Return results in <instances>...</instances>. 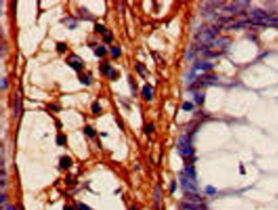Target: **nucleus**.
I'll list each match as a JSON object with an SVG mask.
<instances>
[{"mask_svg": "<svg viewBox=\"0 0 278 210\" xmlns=\"http://www.w3.org/2000/svg\"><path fill=\"white\" fill-rule=\"evenodd\" d=\"M175 190H176V183H175V182H172L171 185H170V192L174 193Z\"/></svg>", "mask_w": 278, "mask_h": 210, "instance_id": "nucleus-31", "label": "nucleus"}, {"mask_svg": "<svg viewBox=\"0 0 278 210\" xmlns=\"http://www.w3.org/2000/svg\"><path fill=\"white\" fill-rule=\"evenodd\" d=\"M79 210H90L89 207L87 205H86L85 204H83V203H79Z\"/></svg>", "mask_w": 278, "mask_h": 210, "instance_id": "nucleus-28", "label": "nucleus"}, {"mask_svg": "<svg viewBox=\"0 0 278 210\" xmlns=\"http://www.w3.org/2000/svg\"><path fill=\"white\" fill-rule=\"evenodd\" d=\"M177 149L182 155L188 156L193 154V150L192 147L190 137L188 135H183L180 136L177 142Z\"/></svg>", "mask_w": 278, "mask_h": 210, "instance_id": "nucleus-1", "label": "nucleus"}, {"mask_svg": "<svg viewBox=\"0 0 278 210\" xmlns=\"http://www.w3.org/2000/svg\"><path fill=\"white\" fill-rule=\"evenodd\" d=\"M20 210H24V209H20Z\"/></svg>", "mask_w": 278, "mask_h": 210, "instance_id": "nucleus-36", "label": "nucleus"}, {"mask_svg": "<svg viewBox=\"0 0 278 210\" xmlns=\"http://www.w3.org/2000/svg\"><path fill=\"white\" fill-rule=\"evenodd\" d=\"M206 193L209 194V195H214V194L216 192V190H215V188H214L212 185H208V186L206 188Z\"/></svg>", "mask_w": 278, "mask_h": 210, "instance_id": "nucleus-26", "label": "nucleus"}, {"mask_svg": "<svg viewBox=\"0 0 278 210\" xmlns=\"http://www.w3.org/2000/svg\"><path fill=\"white\" fill-rule=\"evenodd\" d=\"M211 68H213V65L211 63H206V62H200L195 66L196 70H208Z\"/></svg>", "mask_w": 278, "mask_h": 210, "instance_id": "nucleus-11", "label": "nucleus"}, {"mask_svg": "<svg viewBox=\"0 0 278 210\" xmlns=\"http://www.w3.org/2000/svg\"><path fill=\"white\" fill-rule=\"evenodd\" d=\"M103 39L105 43H111L112 40H113V35H112V34H111V33H108V34H104V35Z\"/></svg>", "mask_w": 278, "mask_h": 210, "instance_id": "nucleus-25", "label": "nucleus"}, {"mask_svg": "<svg viewBox=\"0 0 278 210\" xmlns=\"http://www.w3.org/2000/svg\"><path fill=\"white\" fill-rule=\"evenodd\" d=\"M65 210H73V207H71V206H67Z\"/></svg>", "mask_w": 278, "mask_h": 210, "instance_id": "nucleus-34", "label": "nucleus"}, {"mask_svg": "<svg viewBox=\"0 0 278 210\" xmlns=\"http://www.w3.org/2000/svg\"><path fill=\"white\" fill-rule=\"evenodd\" d=\"M142 93H143V96L145 97V98L147 101H151L153 99V91H152V87L150 86L145 85V86L143 87Z\"/></svg>", "mask_w": 278, "mask_h": 210, "instance_id": "nucleus-5", "label": "nucleus"}, {"mask_svg": "<svg viewBox=\"0 0 278 210\" xmlns=\"http://www.w3.org/2000/svg\"><path fill=\"white\" fill-rule=\"evenodd\" d=\"M195 101L197 102V103H201L202 101H203V96H200L199 94L198 95H195Z\"/></svg>", "mask_w": 278, "mask_h": 210, "instance_id": "nucleus-30", "label": "nucleus"}, {"mask_svg": "<svg viewBox=\"0 0 278 210\" xmlns=\"http://www.w3.org/2000/svg\"><path fill=\"white\" fill-rule=\"evenodd\" d=\"M185 173L188 177L190 179H195L196 178V172H195V168L193 165H187L185 168H184Z\"/></svg>", "mask_w": 278, "mask_h": 210, "instance_id": "nucleus-8", "label": "nucleus"}, {"mask_svg": "<svg viewBox=\"0 0 278 210\" xmlns=\"http://www.w3.org/2000/svg\"><path fill=\"white\" fill-rule=\"evenodd\" d=\"M65 23L66 24V25L68 26L69 29H74V28L77 26V22L75 21L74 19L67 17V18L65 19Z\"/></svg>", "mask_w": 278, "mask_h": 210, "instance_id": "nucleus-12", "label": "nucleus"}, {"mask_svg": "<svg viewBox=\"0 0 278 210\" xmlns=\"http://www.w3.org/2000/svg\"><path fill=\"white\" fill-rule=\"evenodd\" d=\"M193 105H192V103H190V102H188V101L184 102V105H183V106H182L183 110H184V111H191V110L193 109Z\"/></svg>", "mask_w": 278, "mask_h": 210, "instance_id": "nucleus-24", "label": "nucleus"}, {"mask_svg": "<svg viewBox=\"0 0 278 210\" xmlns=\"http://www.w3.org/2000/svg\"><path fill=\"white\" fill-rule=\"evenodd\" d=\"M95 30L96 32L100 33V34H104L105 31H106V29L104 25H100V24H96V26H95Z\"/></svg>", "mask_w": 278, "mask_h": 210, "instance_id": "nucleus-21", "label": "nucleus"}, {"mask_svg": "<svg viewBox=\"0 0 278 210\" xmlns=\"http://www.w3.org/2000/svg\"><path fill=\"white\" fill-rule=\"evenodd\" d=\"M253 16L255 18L260 19V20H265L266 21L267 19L268 18L267 14L265 12H263V10H260V9L255 10L254 13H253Z\"/></svg>", "mask_w": 278, "mask_h": 210, "instance_id": "nucleus-9", "label": "nucleus"}, {"mask_svg": "<svg viewBox=\"0 0 278 210\" xmlns=\"http://www.w3.org/2000/svg\"><path fill=\"white\" fill-rule=\"evenodd\" d=\"M67 63L69 66H71L76 70H81L84 67V62H83V60L74 54H71L70 56H69L67 58Z\"/></svg>", "mask_w": 278, "mask_h": 210, "instance_id": "nucleus-2", "label": "nucleus"}, {"mask_svg": "<svg viewBox=\"0 0 278 210\" xmlns=\"http://www.w3.org/2000/svg\"><path fill=\"white\" fill-rule=\"evenodd\" d=\"M105 74L108 75V77H109L110 79H114L115 78H116V72H115L114 70L112 68L111 66H109V68L107 70Z\"/></svg>", "mask_w": 278, "mask_h": 210, "instance_id": "nucleus-18", "label": "nucleus"}, {"mask_svg": "<svg viewBox=\"0 0 278 210\" xmlns=\"http://www.w3.org/2000/svg\"><path fill=\"white\" fill-rule=\"evenodd\" d=\"M79 79H80V81H81V83H84V84H86V85H88V84H90V83H91V79H90V77H89L88 75H87V74H85L80 75V76H79Z\"/></svg>", "mask_w": 278, "mask_h": 210, "instance_id": "nucleus-16", "label": "nucleus"}, {"mask_svg": "<svg viewBox=\"0 0 278 210\" xmlns=\"http://www.w3.org/2000/svg\"><path fill=\"white\" fill-rule=\"evenodd\" d=\"M135 69H136V70L138 71L139 74L142 77V78H145L146 75L148 74V72H147V70H146V68H145V66H144L143 64L139 63V62H138V63L136 64V66H135Z\"/></svg>", "mask_w": 278, "mask_h": 210, "instance_id": "nucleus-10", "label": "nucleus"}, {"mask_svg": "<svg viewBox=\"0 0 278 210\" xmlns=\"http://www.w3.org/2000/svg\"><path fill=\"white\" fill-rule=\"evenodd\" d=\"M7 209V210H15V209H14V208H13L12 206H8Z\"/></svg>", "mask_w": 278, "mask_h": 210, "instance_id": "nucleus-35", "label": "nucleus"}, {"mask_svg": "<svg viewBox=\"0 0 278 210\" xmlns=\"http://www.w3.org/2000/svg\"><path fill=\"white\" fill-rule=\"evenodd\" d=\"M4 200H5V196H4V195H1V196H0V201H1V204H3L4 203Z\"/></svg>", "mask_w": 278, "mask_h": 210, "instance_id": "nucleus-32", "label": "nucleus"}, {"mask_svg": "<svg viewBox=\"0 0 278 210\" xmlns=\"http://www.w3.org/2000/svg\"><path fill=\"white\" fill-rule=\"evenodd\" d=\"M1 87L3 89H5L7 87V82L6 79H3L1 80Z\"/></svg>", "mask_w": 278, "mask_h": 210, "instance_id": "nucleus-29", "label": "nucleus"}, {"mask_svg": "<svg viewBox=\"0 0 278 210\" xmlns=\"http://www.w3.org/2000/svg\"><path fill=\"white\" fill-rule=\"evenodd\" d=\"M160 199H161V191L159 186L157 185L154 191V204L156 209H159V204H160Z\"/></svg>", "mask_w": 278, "mask_h": 210, "instance_id": "nucleus-7", "label": "nucleus"}, {"mask_svg": "<svg viewBox=\"0 0 278 210\" xmlns=\"http://www.w3.org/2000/svg\"><path fill=\"white\" fill-rule=\"evenodd\" d=\"M216 33H217V31L215 30L214 28H212V29H209V30H206L203 34H201L200 38H201V41H203V42H206V41H208V40H210V39H211V38H213L215 37V36L216 35Z\"/></svg>", "mask_w": 278, "mask_h": 210, "instance_id": "nucleus-4", "label": "nucleus"}, {"mask_svg": "<svg viewBox=\"0 0 278 210\" xmlns=\"http://www.w3.org/2000/svg\"><path fill=\"white\" fill-rule=\"evenodd\" d=\"M66 44L64 43H57V45H56V48L61 52H64L66 50Z\"/></svg>", "mask_w": 278, "mask_h": 210, "instance_id": "nucleus-23", "label": "nucleus"}, {"mask_svg": "<svg viewBox=\"0 0 278 210\" xmlns=\"http://www.w3.org/2000/svg\"><path fill=\"white\" fill-rule=\"evenodd\" d=\"M7 182V177H6V173L4 172L3 168L1 169V173H0V185L1 187H4L5 185H6Z\"/></svg>", "mask_w": 278, "mask_h": 210, "instance_id": "nucleus-13", "label": "nucleus"}, {"mask_svg": "<svg viewBox=\"0 0 278 210\" xmlns=\"http://www.w3.org/2000/svg\"><path fill=\"white\" fill-rule=\"evenodd\" d=\"M105 53H106V49H105V48H104V46H100V47H98V48H96V50L95 51V54H96V56H99V57L103 56L104 55H105Z\"/></svg>", "mask_w": 278, "mask_h": 210, "instance_id": "nucleus-15", "label": "nucleus"}, {"mask_svg": "<svg viewBox=\"0 0 278 210\" xmlns=\"http://www.w3.org/2000/svg\"><path fill=\"white\" fill-rule=\"evenodd\" d=\"M66 142V136L63 134H59L56 137V143L58 146H63Z\"/></svg>", "mask_w": 278, "mask_h": 210, "instance_id": "nucleus-17", "label": "nucleus"}, {"mask_svg": "<svg viewBox=\"0 0 278 210\" xmlns=\"http://www.w3.org/2000/svg\"><path fill=\"white\" fill-rule=\"evenodd\" d=\"M72 164V160L68 156H63L61 159L60 161V165L62 168L64 169H67L68 168H69Z\"/></svg>", "mask_w": 278, "mask_h": 210, "instance_id": "nucleus-6", "label": "nucleus"}, {"mask_svg": "<svg viewBox=\"0 0 278 210\" xmlns=\"http://www.w3.org/2000/svg\"><path fill=\"white\" fill-rule=\"evenodd\" d=\"M180 179L182 187L184 188V190L185 191H187L188 193H194L197 191L195 185L190 181L189 178L188 177L187 175L181 174L180 177Z\"/></svg>", "mask_w": 278, "mask_h": 210, "instance_id": "nucleus-3", "label": "nucleus"}, {"mask_svg": "<svg viewBox=\"0 0 278 210\" xmlns=\"http://www.w3.org/2000/svg\"><path fill=\"white\" fill-rule=\"evenodd\" d=\"M50 108L52 109V110H54V111H59L60 110L59 107H56L55 105H50Z\"/></svg>", "mask_w": 278, "mask_h": 210, "instance_id": "nucleus-33", "label": "nucleus"}, {"mask_svg": "<svg viewBox=\"0 0 278 210\" xmlns=\"http://www.w3.org/2000/svg\"><path fill=\"white\" fill-rule=\"evenodd\" d=\"M145 132L146 133H150L153 131V126L152 124H149L145 127Z\"/></svg>", "mask_w": 278, "mask_h": 210, "instance_id": "nucleus-27", "label": "nucleus"}, {"mask_svg": "<svg viewBox=\"0 0 278 210\" xmlns=\"http://www.w3.org/2000/svg\"><path fill=\"white\" fill-rule=\"evenodd\" d=\"M91 110H92L94 114H98L101 111V107H100V105L98 102H95L91 106Z\"/></svg>", "mask_w": 278, "mask_h": 210, "instance_id": "nucleus-20", "label": "nucleus"}, {"mask_svg": "<svg viewBox=\"0 0 278 210\" xmlns=\"http://www.w3.org/2000/svg\"><path fill=\"white\" fill-rule=\"evenodd\" d=\"M84 132L85 134L88 135V136H91V137H93L94 135H95V132H94V130H93V129L91 128V126H87L84 129Z\"/></svg>", "mask_w": 278, "mask_h": 210, "instance_id": "nucleus-19", "label": "nucleus"}, {"mask_svg": "<svg viewBox=\"0 0 278 210\" xmlns=\"http://www.w3.org/2000/svg\"><path fill=\"white\" fill-rule=\"evenodd\" d=\"M111 55L114 58H118L121 56V49L119 48V47H118V46L114 47L111 50Z\"/></svg>", "mask_w": 278, "mask_h": 210, "instance_id": "nucleus-14", "label": "nucleus"}, {"mask_svg": "<svg viewBox=\"0 0 278 210\" xmlns=\"http://www.w3.org/2000/svg\"><path fill=\"white\" fill-rule=\"evenodd\" d=\"M19 112V99L18 97L17 96L16 97V100H15V105H14V115H15V117L17 116Z\"/></svg>", "mask_w": 278, "mask_h": 210, "instance_id": "nucleus-22", "label": "nucleus"}]
</instances>
